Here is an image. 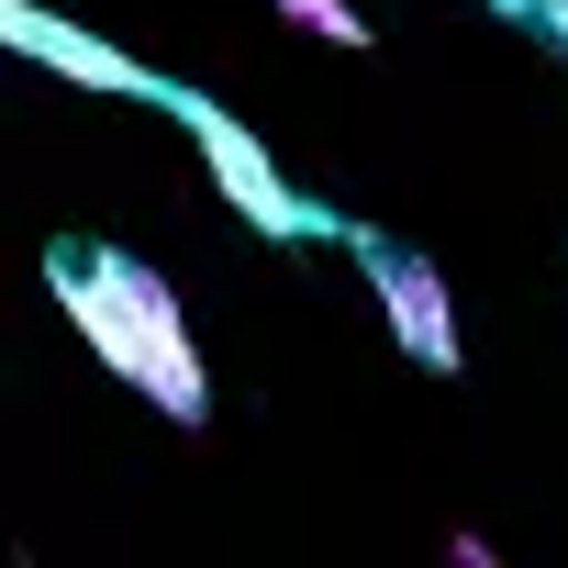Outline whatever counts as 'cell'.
Segmentation results:
<instances>
[{"instance_id":"obj_1","label":"cell","mask_w":568,"mask_h":568,"mask_svg":"<svg viewBox=\"0 0 568 568\" xmlns=\"http://www.w3.org/2000/svg\"><path fill=\"white\" fill-rule=\"evenodd\" d=\"M45 291H57V313L79 324V346H90L123 390H145L168 424H201V413H212L190 313H179V291H168L145 256H123V245H101V234H57V245H45Z\"/></svg>"},{"instance_id":"obj_2","label":"cell","mask_w":568,"mask_h":568,"mask_svg":"<svg viewBox=\"0 0 568 568\" xmlns=\"http://www.w3.org/2000/svg\"><path fill=\"white\" fill-rule=\"evenodd\" d=\"M168 112L190 123V145H201L212 190H223V201H234V212H245V223H256L267 245H313V234H324V245H346V234H357L346 212H324V201H302L291 179H278V168H267V145H256V134H245V123H234V112H223L212 90H179Z\"/></svg>"},{"instance_id":"obj_3","label":"cell","mask_w":568,"mask_h":568,"mask_svg":"<svg viewBox=\"0 0 568 568\" xmlns=\"http://www.w3.org/2000/svg\"><path fill=\"white\" fill-rule=\"evenodd\" d=\"M346 256L368 267V291H379V313H390V346L413 357V368H435V379H457V302H446V267L435 256H413V245H390V234H346Z\"/></svg>"},{"instance_id":"obj_4","label":"cell","mask_w":568,"mask_h":568,"mask_svg":"<svg viewBox=\"0 0 568 568\" xmlns=\"http://www.w3.org/2000/svg\"><path fill=\"white\" fill-rule=\"evenodd\" d=\"M0 45L34 57V68H57V79H79V90H101V101H179V79H156L145 57H123L112 34L45 12V0H0Z\"/></svg>"},{"instance_id":"obj_5","label":"cell","mask_w":568,"mask_h":568,"mask_svg":"<svg viewBox=\"0 0 568 568\" xmlns=\"http://www.w3.org/2000/svg\"><path fill=\"white\" fill-rule=\"evenodd\" d=\"M267 12L291 23V34H313V45H379V34H368V12H357V0H267Z\"/></svg>"},{"instance_id":"obj_6","label":"cell","mask_w":568,"mask_h":568,"mask_svg":"<svg viewBox=\"0 0 568 568\" xmlns=\"http://www.w3.org/2000/svg\"><path fill=\"white\" fill-rule=\"evenodd\" d=\"M501 23H524V34H546L557 57H568V0H490Z\"/></svg>"}]
</instances>
